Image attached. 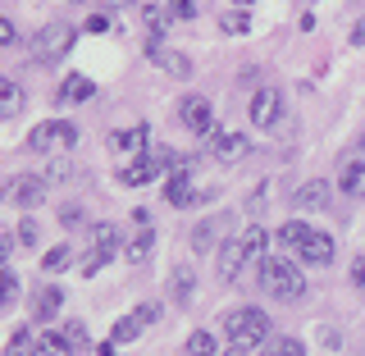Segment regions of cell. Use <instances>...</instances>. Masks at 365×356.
I'll return each mask as SVG.
<instances>
[{"label":"cell","instance_id":"6da1fadb","mask_svg":"<svg viewBox=\"0 0 365 356\" xmlns=\"http://www.w3.org/2000/svg\"><path fill=\"white\" fill-rule=\"evenodd\" d=\"M260 283H265V293L279 297V302L306 297V274L297 270V260H288V256H265L260 260Z\"/></svg>","mask_w":365,"mask_h":356},{"label":"cell","instance_id":"7a4b0ae2","mask_svg":"<svg viewBox=\"0 0 365 356\" xmlns=\"http://www.w3.org/2000/svg\"><path fill=\"white\" fill-rule=\"evenodd\" d=\"M269 315L260 311V306H237V311L224 315V338L233 342V347H256V342L269 338Z\"/></svg>","mask_w":365,"mask_h":356},{"label":"cell","instance_id":"3957f363","mask_svg":"<svg viewBox=\"0 0 365 356\" xmlns=\"http://www.w3.org/2000/svg\"><path fill=\"white\" fill-rule=\"evenodd\" d=\"M68 51H73V28H68V23H46L37 32V41H32L37 64H60Z\"/></svg>","mask_w":365,"mask_h":356},{"label":"cell","instance_id":"277c9868","mask_svg":"<svg viewBox=\"0 0 365 356\" xmlns=\"http://www.w3.org/2000/svg\"><path fill=\"white\" fill-rule=\"evenodd\" d=\"M78 146V128L68 119H51V123H37L28 133V151H68Z\"/></svg>","mask_w":365,"mask_h":356},{"label":"cell","instance_id":"5b68a950","mask_svg":"<svg viewBox=\"0 0 365 356\" xmlns=\"http://www.w3.org/2000/svg\"><path fill=\"white\" fill-rule=\"evenodd\" d=\"M279 119H283V91L274 83H260L256 96H251V123L256 128H274Z\"/></svg>","mask_w":365,"mask_h":356},{"label":"cell","instance_id":"8992f818","mask_svg":"<svg viewBox=\"0 0 365 356\" xmlns=\"http://www.w3.org/2000/svg\"><path fill=\"white\" fill-rule=\"evenodd\" d=\"M215 256H220V279H224V283H237V279H242V270H247V260H256V256L247 251L242 238H224Z\"/></svg>","mask_w":365,"mask_h":356},{"label":"cell","instance_id":"52a82bcc","mask_svg":"<svg viewBox=\"0 0 365 356\" xmlns=\"http://www.w3.org/2000/svg\"><path fill=\"white\" fill-rule=\"evenodd\" d=\"M251 156V137L247 133H210V160L220 165H237Z\"/></svg>","mask_w":365,"mask_h":356},{"label":"cell","instance_id":"ba28073f","mask_svg":"<svg viewBox=\"0 0 365 356\" xmlns=\"http://www.w3.org/2000/svg\"><path fill=\"white\" fill-rule=\"evenodd\" d=\"M46 197V178H37V174H14L5 183V201L9 205H37Z\"/></svg>","mask_w":365,"mask_h":356},{"label":"cell","instance_id":"9c48e42d","mask_svg":"<svg viewBox=\"0 0 365 356\" xmlns=\"http://www.w3.org/2000/svg\"><path fill=\"white\" fill-rule=\"evenodd\" d=\"M160 169H165V165H160V156L146 151V156H137L133 165H123V169H119V183H123V188H146V183H155V178H160Z\"/></svg>","mask_w":365,"mask_h":356},{"label":"cell","instance_id":"30bf717a","mask_svg":"<svg viewBox=\"0 0 365 356\" xmlns=\"http://www.w3.org/2000/svg\"><path fill=\"white\" fill-rule=\"evenodd\" d=\"M178 119L187 123L192 133H215V110H210V101H205V96H187L178 106Z\"/></svg>","mask_w":365,"mask_h":356},{"label":"cell","instance_id":"8fae6325","mask_svg":"<svg viewBox=\"0 0 365 356\" xmlns=\"http://www.w3.org/2000/svg\"><path fill=\"white\" fill-rule=\"evenodd\" d=\"M110 146H114V151H128V156H146V146H151V128H146V123L119 128V133H110Z\"/></svg>","mask_w":365,"mask_h":356},{"label":"cell","instance_id":"7c38bea8","mask_svg":"<svg viewBox=\"0 0 365 356\" xmlns=\"http://www.w3.org/2000/svg\"><path fill=\"white\" fill-rule=\"evenodd\" d=\"M297 256H302L306 265H329V260H334V238H329V233H311Z\"/></svg>","mask_w":365,"mask_h":356},{"label":"cell","instance_id":"4fadbf2b","mask_svg":"<svg viewBox=\"0 0 365 356\" xmlns=\"http://www.w3.org/2000/svg\"><path fill=\"white\" fill-rule=\"evenodd\" d=\"M292 201H297V210H319V205L329 201V183H324V178L302 183V188L292 192Z\"/></svg>","mask_w":365,"mask_h":356},{"label":"cell","instance_id":"5bb4252c","mask_svg":"<svg viewBox=\"0 0 365 356\" xmlns=\"http://www.w3.org/2000/svg\"><path fill=\"white\" fill-rule=\"evenodd\" d=\"M91 91H96V83L91 78H83V73H68L64 83H60V106H78V101H87Z\"/></svg>","mask_w":365,"mask_h":356},{"label":"cell","instance_id":"9a60e30c","mask_svg":"<svg viewBox=\"0 0 365 356\" xmlns=\"http://www.w3.org/2000/svg\"><path fill=\"white\" fill-rule=\"evenodd\" d=\"M60 306H64V288H55V283H51V288H41V293H37V302H32V315H37L41 325H46V320L60 315Z\"/></svg>","mask_w":365,"mask_h":356},{"label":"cell","instance_id":"2e32d148","mask_svg":"<svg viewBox=\"0 0 365 356\" xmlns=\"http://www.w3.org/2000/svg\"><path fill=\"white\" fill-rule=\"evenodd\" d=\"M192 293H197V270L174 265V274H169V297H174V302H187Z\"/></svg>","mask_w":365,"mask_h":356},{"label":"cell","instance_id":"e0dca14e","mask_svg":"<svg viewBox=\"0 0 365 356\" xmlns=\"http://www.w3.org/2000/svg\"><path fill=\"white\" fill-rule=\"evenodd\" d=\"M311 233H315V228H311V224H302V220H288V224H283V228H279V243H283V247H288V251H292V256H297V251H302V247H306V238H311Z\"/></svg>","mask_w":365,"mask_h":356},{"label":"cell","instance_id":"ac0fdd59","mask_svg":"<svg viewBox=\"0 0 365 356\" xmlns=\"http://www.w3.org/2000/svg\"><path fill=\"white\" fill-rule=\"evenodd\" d=\"M220 228H224V220H201L197 224V233H192V251H215V243H220Z\"/></svg>","mask_w":365,"mask_h":356},{"label":"cell","instance_id":"d6986e66","mask_svg":"<svg viewBox=\"0 0 365 356\" xmlns=\"http://www.w3.org/2000/svg\"><path fill=\"white\" fill-rule=\"evenodd\" d=\"M338 188L347 192V197H365V165H342V174H338Z\"/></svg>","mask_w":365,"mask_h":356},{"label":"cell","instance_id":"ffe728a7","mask_svg":"<svg viewBox=\"0 0 365 356\" xmlns=\"http://www.w3.org/2000/svg\"><path fill=\"white\" fill-rule=\"evenodd\" d=\"M142 329H146V325H142V315H137V311H133V315H123V320H114V329H110V338H114V342H133L137 334H142Z\"/></svg>","mask_w":365,"mask_h":356},{"label":"cell","instance_id":"44dd1931","mask_svg":"<svg viewBox=\"0 0 365 356\" xmlns=\"http://www.w3.org/2000/svg\"><path fill=\"white\" fill-rule=\"evenodd\" d=\"M151 247H155V233H151V228H137V238L128 243V260H133V265H142V260L151 256Z\"/></svg>","mask_w":365,"mask_h":356},{"label":"cell","instance_id":"7402d4cb","mask_svg":"<svg viewBox=\"0 0 365 356\" xmlns=\"http://www.w3.org/2000/svg\"><path fill=\"white\" fill-rule=\"evenodd\" d=\"M155 64L165 68L169 78H187V73H192V60H187V55H178V51H165V55H160Z\"/></svg>","mask_w":365,"mask_h":356},{"label":"cell","instance_id":"603a6c76","mask_svg":"<svg viewBox=\"0 0 365 356\" xmlns=\"http://www.w3.org/2000/svg\"><path fill=\"white\" fill-rule=\"evenodd\" d=\"M19 110H23V87L19 83H5V87H0V114H5V119H14Z\"/></svg>","mask_w":365,"mask_h":356},{"label":"cell","instance_id":"cb8c5ba5","mask_svg":"<svg viewBox=\"0 0 365 356\" xmlns=\"http://www.w3.org/2000/svg\"><path fill=\"white\" fill-rule=\"evenodd\" d=\"M60 338H64V352H87V329L83 325H78V320H68V325L60 329Z\"/></svg>","mask_w":365,"mask_h":356},{"label":"cell","instance_id":"d4e9b609","mask_svg":"<svg viewBox=\"0 0 365 356\" xmlns=\"http://www.w3.org/2000/svg\"><path fill=\"white\" fill-rule=\"evenodd\" d=\"M242 243H247V251H251V256H265V247H269V233H265V228H260V224H247L242 228Z\"/></svg>","mask_w":365,"mask_h":356},{"label":"cell","instance_id":"484cf974","mask_svg":"<svg viewBox=\"0 0 365 356\" xmlns=\"http://www.w3.org/2000/svg\"><path fill=\"white\" fill-rule=\"evenodd\" d=\"M68 265H73V251H68V247H51V251L41 256V270H46V274H60V270H68Z\"/></svg>","mask_w":365,"mask_h":356},{"label":"cell","instance_id":"4316f807","mask_svg":"<svg viewBox=\"0 0 365 356\" xmlns=\"http://www.w3.org/2000/svg\"><path fill=\"white\" fill-rule=\"evenodd\" d=\"M220 28H224V32H233V37H242V32L251 28L247 9H224V14H220Z\"/></svg>","mask_w":365,"mask_h":356},{"label":"cell","instance_id":"83f0119b","mask_svg":"<svg viewBox=\"0 0 365 356\" xmlns=\"http://www.w3.org/2000/svg\"><path fill=\"white\" fill-rule=\"evenodd\" d=\"M114 251H119V247H91V251H87V260H83V274H96V270H106L110 260H114Z\"/></svg>","mask_w":365,"mask_h":356},{"label":"cell","instance_id":"f1b7e54d","mask_svg":"<svg viewBox=\"0 0 365 356\" xmlns=\"http://www.w3.org/2000/svg\"><path fill=\"white\" fill-rule=\"evenodd\" d=\"M187 356H215V334H205V329L192 334L187 338Z\"/></svg>","mask_w":365,"mask_h":356},{"label":"cell","instance_id":"f546056e","mask_svg":"<svg viewBox=\"0 0 365 356\" xmlns=\"http://www.w3.org/2000/svg\"><path fill=\"white\" fill-rule=\"evenodd\" d=\"M169 14H174V9H160V5H146V9H142V19H146V28H151V32H165Z\"/></svg>","mask_w":365,"mask_h":356},{"label":"cell","instance_id":"4dcf8cb0","mask_svg":"<svg viewBox=\"0 0 365 356\" xmlns=\"http://www.w3.org/2000/svg\"><path fill=\"white\" fill-rule=\"evenodd\" d=\"M91 243H96V247H119V233H114V224H91Z\"/></svg>","mask_w":365,"mask_h":356},{"label":"cell","instance_id":"1f68e13d","mask_svg":"<svg viewBox=\"0 0 365 356\" xmlns=\"http://www.w3.org/2000/svg\"><path fill=\"white\" fill-rule=\"evenodd\" d=\"M14 297H19V274L0 270V302H14Z\"/></svg>","mask_w":365,"mask_h":356},{"label":"cell","instance_id":"d6a6232c","mask_svg":"<svg viewBox=\"0 0 365 356\" xmlns=\"http://www.w3.org/2000/svg\"><path fill=\"white\" fill-rule=\"evenodd\" d=\"M55 352H64V338H60V334H41L37 356H55Z\"/></svg>","mask_w":365,"mask_h":356},{"label":"cell","instance_id":"836d02e7","mask_svg":"<svg viewBox=\"0 0 365 356\" xmlns=\"http://www.w3.org/2000/svg\"><path fill=\"white\" fill-rule=\"evenodd\" d=\"M60 178H73V165H68V160H55V165L46 169V183H60Z\"/></svg>","mask_w":365,"mask_h":356},{"label":"cell","instance_id":"e575fe53","mask_svg":"<svg viewBox=\"0 0 365 356\" xmlns=\"http://www.w3.org/2000/svg\"><path fill=\"white\" fill-rule=\"evenodd\" d=\"M269 356H306V347H302L297 338H283V342H279V347H274Z\"/></svg>","mask_w":365,"mask_h":356},{"label":"cell","instance_id":"d590c367","mask_svg":"<svg viewBox=\"0 0 365 356\" xmlns=\"http://www.w3.org/2000/svg\"><path fill=\"white\" fill-rule=\"evenodd\" d=\"M169 9H174L178 19H197V0H169Z\"/></svg>","mask_w":365,"mask_h":356},{"label":"cell","instance_id":"8d00e7d4","mask_svg":"<svg viewBox=\"0 0 365 356\" xmlns=\"http://www.w3.org/2000/svg\"><path fill=\"white\" fill-rule=\"evenodd\" d=\"M351 283H356V293H365V256L351 260Z\"/></svg>","mask_w":365,"mask_h":356},{"label":"cell","instance_id":"74e56055","mask_svg":"<svg viewBox=\"0 0 365 356\" xmlns=\"http://www.w3.org/2000/svg\"><path fill=\"white\" fill-rule=\"evenodd\" d=\"M60 224H64V228H78V224H83V210H73V205H64V210H60Z\"/></svg>","mask_w":365,"mask_h":356},{"label":"cell","instance_id":"f35d334b","mask_svg":"<svg viewBox=\"0 0 365 356\" xmlns=\"http://www.w3.org/2000/svg\"><path fill=\"white\" fill-rule=\"evenodd\" d=\"M137 315H142V325H155V320H160V306L155 302H142V306H137Z\"/></svg>","mask_w":365,"mask_h":356},{"label":"cell","instance_id":"ab89813d","mask_svg":"<svg viewBox=\"0 0 365 356\" xmlns=\"http://www.w3.org/2000/svg\"><path fill=\"white\" fill-rule=\"evenodd\" d=\"M19 243H28V247L37 243V224H32V220H23V224H19Z\"/></svg>","mask_w":365,"mask_h":356},{"label":"cell","instance_id":"60d3db41","mask_svg":"<svg viewBox=\"0 0 365 356\" xmlns=\"http://www.w3.org/2000/svg\"><path fill=\"white\" fill-rule=\"evenodd\" d=\"M19 37H14V23L9 19H0V46H14Z\"/></svg>","mask_w":365,"mask_h":356},{"label":"cell","instance_id":"b9f144b4","mask_svg":"<svg viewBox=\"0 0 365 356\" xmlns=\"http://www.w3.org/2000/svg\"><path fill=\"white\" fill-rule=\"evenodd\" d=\"M319 342L334 352V347H342V334H338V329H324V334H319Z\"/></svg>","mask_w":365,"mask_h":356},{"label":"cell","instance_id":"7bdbcfd3","mask_svg":"<svg viewBox=\"0 0 365 356\" xmlns=\"http://www.w3.org/2000/svg\"><path fill=\"white\" fill-rule=\"evenodd\" d=\"M9 256H14V238L0 233V260H9Z\"/></svg>","mask_w":365,"mask_h":356},{"label":"cell","instance_id":"ee69618b","mask_svg":"<svg viewBox=\"0 0 365 356\" xmlns=\"http://www.w3.org/2000/svg\"><path fill=\"white\" fill-rule=\"evenodd\" d=\"M351 41H356V46H365V19L356 23V28H351Z\"/></svg>","mask_w":365,"mask_h":356},{"label":"cell","instance_id":"f6af8a7d","mask_svg":"<svg viewBox=\"0 0 365 356\" xmlns=\"http://www.w3.org/2000/svg\"><path fill=\"white\" fill-rule=\"evenodd\" d=\"M224 356H251V347H228Z\"/></svg>","mask_w":365,"mask_h":356},{"label":"cell","instance_id":"bcb514c9","mask_svg":"<svg viewBox=\"0 0 365 356\" xmlns=\"http://www.w3.org/2000/svg\"><path fill=\"white\" fill-rule=\"evenodd\" d=\"M5 356H32V352H28V347H9Z\"/></svg>","mask_w":365,"mask_h":356},{"label":"cell","instance_id":"7dc6e473","mask_svg":"<svg viewBox=\"0 0 365 356\" xmlns=\"http://www.w3.org/2000/svg\"><path fill=\"white\" fill-rule=\"evenodd\" d=\"M233 5H237V9H247V5H256V0H233Z\"/></svg>","mask_w":365,"mask_h":356},{"label":"cell","instance_id":"c3c4849f","mask_svg":"<svg viewBox=\"0 0 365 356\" xmlns=\"http://www.w3.org/2000/svg\"><path fill=\"white\" fill-rule=\"evenodd\" d=\"M114 5H133V0H114Z\"/></svg>","mask_w":365,"mask_h":356},{"label":"cell","instance_id":"681fc988","mask_svg":"<svg viewBox=\"0 0 365 356\" xmlns=\"http://www.w3.org/2000/svg\"><path fill=\"white\" fill-rule=\"evenodd\" d=\"M361 151H365V137H361Z\"/></svg>","mask_w":365,"mask_h":356}]
</instances>
